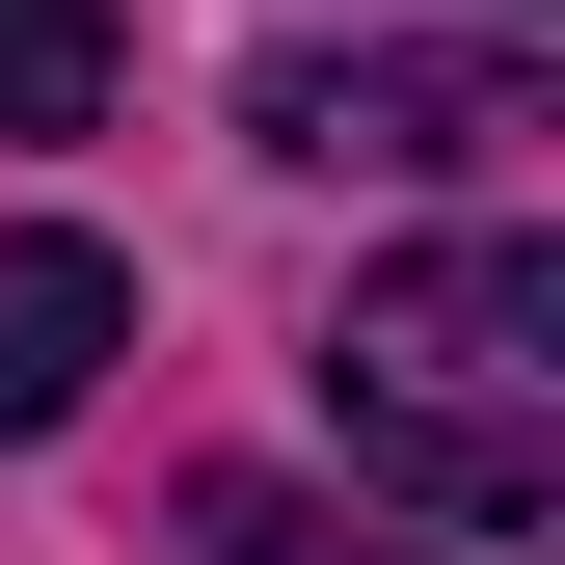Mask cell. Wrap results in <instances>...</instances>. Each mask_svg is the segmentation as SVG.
I'll use <instances>...</instances> for the list:
<instances>
[{
	"label": "cell",
	"instance_id": "obj_1",
	"mask_svg": "<svg viewBox=\"0 0 565 565\" xmlns=\"http://www.w3.org/2000/svg\"><path fill=\"white\" fill-rule=\"evenodd\" d=\"M323 404H350V458L404 484V512H458V539H539L565 512V243H404V269H350V323H323Z\"/></svg>",
	"mask_w": 565,
	"mask_h": 565
},
{
	"label": "cell",
	"instance_id": "obj_2",
	"mask_svg": "<svg viewBox=\"0 0 565 565\" xmlns=\"http://www.w3.org/2000/svg\"><path fill=\"white\" fill-rule=\"evenodd\" d=\"M269 162H377V189H458V162H512V135H565L539 54H269L243 82Z\"/></svg>",
	"mask_w": 565,
	"mask_h": 565
},
{
	"label": "cell",
	"instance_id": "obj_3",
	"mask_svg": "<svg viewBox=\"0 0 565 565\" xmlns=\"http://www.w3.org/2000/svg\"><path fill=\"white\" fill-rule=\"evenodd\" d=\"M135 350V269L82 216H0V431H82V377Z\"/></svg>",
	"mask_w": 565,
	"mask_h": 565
},
{
	"label": "cell",
	"instance_id": "obj_4",
	"mask_svg": "<svg viewBox=\"0 0 565 565\" xmlns=\"http://www.w3.org/2000/svg\"><path fill=\"white\" fill-rule=\"evenodd\" d=\"M108 108V0H0V135H82Z\"/></svg>",
	"mask_w": 565,
	"mask_h": 565
},
{
	"label": "cell",
	"instance_id": "obj_5",
	"mask_svg": "<svg viewBox=\"0 0 565 565\" xmlns=\"http://www.w3.org/2000/svg\"><path fill=\"white\" fill-rule=\"evenodd\" d=\"M189 565H404V539H377V512H297V484H216Z\"/></svg>",
	"mask_w": 565,
	"mask_h": 565
}]
</instances>
